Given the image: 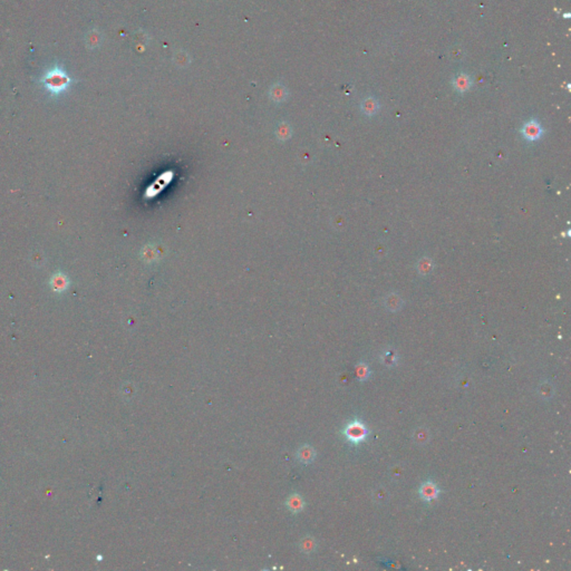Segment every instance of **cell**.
<instances>
[{"mask_svg":"<svg viewBox=\"0 0 571 571\" xmlns=\"http://www.w3.org/2000/svg\"><path fill=\"white\" fill-rule=\"evenodd\" d=\"M40 83L53 96H57L69 87V85L72 84V79L60 67L55 66L45 74L40 80Z\"/></svg>","mask_w":571,"mask_h":571,"instance_id":"6da1fadb","label":"cell"},{"mask_svg":"<svg viewBox=\"0 0 571 571\" xmlns=\"http://www.w3.org/2000/svg\"><path fill=\"white\" fill-rule=\"evenodd\" d=\"M522 133L524 137L530 141H535L542 135V129L537 121H530L523 126Z\"/></svg>","mask_w":571,"mask_h":571,"instance_id":"3957f363","label":"cell"},{"mask_svg":"<svg viewBox=\"0 0 571 571\" xmlns=\"http://www.w3.org/2000/svg\"><path fill=\"white\" fill-rule=\"evenodd\" d=\"M420 493L422 495V498L426 500V501H432L434 499L437 498V494H438V489L436 488V486L431 482H427L424 483L421 488Z\"/></svg>","mask_w":571,"mask_h":571,"instance_id":"277c9868","label":"cell"},{"mask_svg":"<svg viewBox=\"0 0 571 571\" xmlns=\"http://www.w3.org/2000/svg\"><path fill=\"white\" fill-rule=\"evenodd\" d=\"M471 81L466 74H460L457 79L454 80V87L457 88L459 92H465V90L470 87Z\"/></svg>","mask_w":571,"mask_h":571,"instance_id":"8992f818","label":"cell"},{"mask_svg":"<svg viewBox=\"0 0 571 571\" xmlns=\"http://www.w3.org/2000/svg\"><path fill=\"white\" fill-rule=\"evenodd\" d=\"M449 54L451 56V58L454 59V60H461L462 58H464V56H465V54H464L463 49L461 47H459V46H453V47H452L450 49Z\"/></svg>","mask_w":571,"mask_h":571,"instance_id":"52a82bcc","label":"cell"},{"mask_svg":"<svg viewBox=\"0 0 571 571\" xmlns=\"http://www.w3.org/2000/svg\"><path fill=\"white\" fill-rule=\"evenodd\" d=\"M307 451H308V452H303V450H301V452H300V458H301L302 460L305 459V461H306V462H308V461H309V460H310L311 458H313V453H311V450H310V449H308Z\"/></svg>","mask_w":571,"mask_h":571,"instance_id":"9c48e42d","label":"cell"},{"mask_svg":"<svg viewBox=\"0 0 571 571\" xmlns=\"http://www.w3.org/2000/svg\"><path fill=\"white\" fill-rule=\"evenodd\" d=\"M345 434L348 439H351L354 443H359L367 436V430L360 422H353L349 424L346 430H345Z\"/></svg>","mask_w":571,"mask_h":571,"instance_id":"7a4b0ae2","label":"cell"},{"mask_svg":"<svg viewBox=\"0 0 571 571\" xmlns=\"http://www.w3.org/2000/svg\"><path fill=\"white\" fill-rule=\"evenodd\" d=\"M302 507V501L298 498V496H296V499H291L290 500V508L293 509V510H300Z\"/></svg>","mask_w":571,"mask_h":571,"instance_id":"ba28073f","label":"cell"},{"mask_svg":"<svg viewBox=\"0 0 571 571\" xmlns=\"http://www.w3.org/2000/svg\"><path fill=\"white\" fill-rule=\"evenodd\" d=\"M361 109L363 112L367 115H373L377 112L379 109V103L373 97H368L361 103Z\"/></svg>","mask_w":571,"mask_h":571,"instance_id":"5b68a950","label":"cell"}]
</instances>
